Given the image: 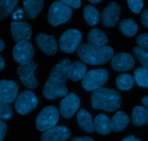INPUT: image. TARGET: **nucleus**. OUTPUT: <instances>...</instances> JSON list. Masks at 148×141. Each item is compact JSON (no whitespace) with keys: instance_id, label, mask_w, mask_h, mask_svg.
<instances>
[{"instance_id":"obj_8","label":"nucleus","mask_w":148,"mask_h":141,"mask_svg":"<svg viewBox=\"0 0 148 141\" xmlns=\"http://www.w3.org/2000/svg\"><path fill=\"white\" fill-rule=\"evenodd\" d=\"M37 68V64L31 60L25 65H20L17 72L23 85L30 89H35L38 85V81L34 76V71Z\"/></svg>"},{"instance_id":"obj_34","label":"nucleus","mask_w":148,"mask_h":141,"mask_svg":"<svg viewBox=\"0 0 148 141\" xmlns=\"http://www.w3.org/2000/svg\"><path fill=\"white\" fill-rule=\"evenodd\" d=\"M137 46L145 51L148 50V34L147 33L140 34L137 39Z\"/></svg>"},{"instance_id":"obj_36","label":"nucleus","mask_w":148,"mask_h":141,"mask_svg":"<svg viewBox=\"0 0 148 141\" xmlns=\"http://www.w3.org/2000/svg\"><path fill=\"white\" fill-rule=\"evenodd\" d=\"M7 125L5 123L0 120V141H3L7 133Z\"/></svg>"},{"instance_id":"obj_27","label":"nucleus","mask_w":148,"mask_h":141,"mask_svg":"<svg viewBox=\"0 0 148 141\" xmlns=\"http://www.w3.org/2000/svg\"><path fill=\"white\" fill-rule=\"evenodd\" d=\"M83 15L86 23L90 26L95 25L98 24L100 20L99 12L94 6L91 4L84 7Z\"/></svg>"},{"instance_id":"obj_38","label":"nucleus","mask_w":148,"mask_h":141,"mask_svg":"<svg viewBox=\"0 0 148 141\" xmlns=\"http://www.w3.org/2000/svg\"><path fill=\"white\" fill-rule=\"evenodd\" d=\"M71 141H95L93 139L90 138L88 136H84V137H76L74 138Z\"/></svg>"},{"instance_id":"obj_29","label":"nucleus","mask_w":148,"mask_h":141,"mask_svg":"<svg viewBox=\"0 0 148 141\" xmlns=\"http://www.w3.org/2000/svg\"><path fill=\"white\" fill-rule=\"evenodd\" d=\"M17 0H1L0 1V20L7 18L17 5Z\"/></svg>"},{"instance_id":"obj_35","label":"nucleus","mask_w":148,"mask_h":141,"mask_svg":"<svg viewBox=\"0 0 148 141\" xmlns=\"http://www.w3.org/2000/svg\"><path fill=\"white\" fill-rule=\"evenodd\" d=\"M62 1L70 8L78 9L81 6V1L79 0H62Z\"/></svg>"},{"instance_id":"obj_15","label":"nucleus","mask_w":148,"mask_h":141,"mask_svg":"<svg viewBox=\"0 0 148 141\" xmlns=\"http://www.w3.org/2000/svg\"><path fill=\"white\" fill-rule=\"evenodd\" d=\"M71 61L68 59H63L59 61L53 67L50 72L49 79L57 83H64L69 80L68 70Z\"/></svg>"},{"instance_id":"obj_33","label":"nucleus","mask_w":148,"mask_h":141,"mask_svg":"<svg viewBox=\"0 0 148 141\" xmlns=\"http://www.w3.org/2000/svg\"><path fill=\"white\" fill-rule=\"evenodd\" d=\"M127 3L130 10L135 14H139L143 7V1L141 0H128Z\"/></svg>"},{"instance_id":"obj_2","label":"nucleus","mask_w":148,"mask_h":141,"mask_svg":"<svg viewBox=\"0 0 148 141\" xmlns=\"http://www.w3.org/2000/svg\"><path fill=\"white\" fill-rule=\"evenodd\" d=\"M114 49L111 46L94 47L88 44L79 45L77 55L82 62L91 65H101L106 63L114 56Z\"/></svg>"},{"instance_id":"obj_7","label":"nucleus","mask_w":148,"mask_h":141,"mask_svg":"<svg viewBox=\"0 0 148 141\" xmlns=\"http://www.w3.org/2000/svg\"><path fill=\"white\" fill-rule=\"evenodd\" d=\"M82 41V33L75 28L65 31L59 39V47L62 52L72 54L77 49Z\"/></svg>"},{"instance_id":"obj_28","label":"nucleus","mask_w":148,"mask_h":141,"mask_svg":"<svg viewBox=\"0 0 148 141\" xmlns=\"http://www.w3.org/2000/svg\"><path fill=\"white\" fill-rule=\"evenodd\" d=\"M134 83V78L130 74H121L116 80L117 88L121 91H129L132 88Z\"/></svg>"},{"instance_id":"obj_37","label":"nucleus","mask_w":148,"mask_h":141,"mask_svg":"<svg viewBox=\"0 0 148 141\" xmlns=\"http://www.w3.org/2000/svg\"><path fill=\"white\" fill-rule=\"evenodd\" d=\"M142 24L145 28H148V10H144L141 15Z\"/></svg>"},{"instance_id":"obj_4","label":"nucleus","mask_w":148,"mask_h":141,"mask_svg":"<svg viewBox=\"0 0 148 141\" xmlns=\"http://www.w3.org/2000/svg\"><path fill=\"white\" fill-rule=\"evenodd\" d=\"M108 80V71L103 68L92 69L85 74L82 80V85L87 91H93L102 88Z\"/></svg>"},{"instance_id":"obj_16","label":"nucleus","mask_w":148,"mask_h":141,"mask_svg":"<svg viewBox=\"0 0 148 141\" xmlns=\"http://www.w3.org/2000/svg\"><path fill=\"white\" fill-rule=\"evenodd\" d=\"M36 43L42 52L49 56H53L58 51L59 44L53 36L38 33L36 37Z\"/></svg>"},{"instance_id":"obj_39","label":"nucleus","mask_w":148,"mask_h":141,"mask_svg":"<svg viewBox=\"0 0 148 141\" xmlns=\"http://www.w3.org/2000/svg\"><path fill=\"white\" fill-rule=\"evenodd\" d=\"M121 141H141V140H139V139H137V138H136L134 135H132L128 136V137L124 138L122 139Z\"/></svg>"},{"instance_id":"obj_41","label":"nucleus","mask_w":148,"mask_h":141,"mask_svg":"<svg viewBox=\"0 0 148 141\" xmlns=\"http://www.w3.org/2000/svg\"><path fill=\"white\" fill-rule=\"evenodd\" d=\"M142 103H143V105L145 106V108L147 109L148 107V96H146L145 97L142 99Z\"/></svg>"},{"instance_id":"obj_13","label":"nucleus","mask_w":148,"mask_h":141,"mask_svg":"<svg viewBox=\"0 0 148 141\" xmlns=\"http://www.w3.org/2000/svg\"><path fill=\"white\" fill-rule=\"evenodd\" d=\"M80 106L79 98L75 94L66 95L60 102V111L64 118L69 119L75 114Z\"/></svg>"},{"instance_id":"obj_14","label":"nucleus","mask_w":148,"mask_h":141,"mask_svg":"<svg viewBox=\"0 0 148 141\" xmlns=\"http://www.w3.org/2000/svg\"><path fill=\"white\" fill-rule=\"evenodd\" d=\"M111 65L113 69L119 72H126L132 69L135 64L134 57L125 52L114 55L111 58Z\"/></svg>"},{"instance_id":"obj_9","label":"nucleus","mask_w":148,"mask_h":141,"mask_svg":"<svg viewBox=\"0 0 148 141\" xmlns=\"http://www.w3.org/2000/svg\"><path fill=\"white\" fill-rule=\"evenodd\" d=\"M12 56L14 60L20 64V65H25L31 61L34 56L33 45L26 41L17 42L13 49Z\"/></svg>"},{"instance_id":"obj_11","label":"nucleus","mask_w":148,"mask_h":141,"mask_svg":"<svg viewBox=\"0 0 148 141\" xmlns=\"http://www.w3.org/2000/svg\"><path fill=\"white\" fill-rule=\"evenodd\" d=\"M43 96L49 100L65 97L68 94V89L64 83H57L48 78L42 89Z\"/></svg>"},{"instance_id":"obj_42","label":"nucleus","mask_w":148,"mask_h":141,"mask_svg":"<svg viewBox=\"0 0 148 141\" xmlns=\"http://www.w3.org/2000/svg\"><path fill=\"white\" fill-rule=\"evenodd\" d=\"M4 47H5V43H4V42L0 39V52L4 50Z\"/></svg>"},{"instance_id":"obj_31","label":"nucleus","mask_w":148,"mask_h":141,"mask_svg":"<svg viewBox=\"0 0 148 141\" xmlns=\"http://www.w3.org/2000/svg\"><path fill=\"white\" fill-rule=\"evenodd\" d=\"M133 53L134 54L137 59L140 61L143 67L147 69L148 67V53L147 51L140 49L138 46L133 48Z\"/></svg>"},{"instance_id":"obj_5","label":"nucleus","mask_w":148,"mask_h":141,"mask_svg":"<svg viewBox=\"0 0 148 141\" xmlns=\"http://www.w3.org/2000/svg\"><path fill=\"white\" fill-rule=\"evenodd\" d=\"M59 118V111L56 107L49 106L40 111L36 122V128L41 132H46L55 127Z\"/></svg>"},{"instance_id":"obj_18","label":"nucleus","mask_w":148,"mask_h":141,"mask_svg":"<svg viewBox=\"0 0 148 141\" xmlns=\"http://www.w3.org/2000/svg\"><path fill=\"white\" fill-rule=\"evenodd\" d=\"M69 129L65 126H55L41 135L42 141H66L70 138Z\"/></svg>"},{"instance_id":"obj_1","label":"nucleus","mask_w":148,"mask_h":141,"mask_svg":"<svg viewBox=\"0 0 148 141\" xmlns=\"http://www.w3.org/2000/svg\"><path fill=\"white\" fill-rule=\"evenodd\" d=\"M121 96L117 91L107 88H100L91 94V105L95 109L116 111L121 104Z\"/></svg>"},{"instance_id":"obj_25","label":"nucleus","mask_w":148,"mask_h":141,"mask_svg":"<svg viewBox=\"0 0 148 141\" xmlns=\"http://www.w3.org/2000/svg\"><path fill=\"white\" fill-rule=\"evenodd\" d=\"M132 122L136 126H144L148 122V110L145 107L137 106L133 109Z\"/></svg>"},{"instance_id":"obj_6","label":"nucleus","mask_w":148,"mask_h":141,"mask_svg":"<svg viewBox=\"0 0 148 141\" xmlns=\"http://www.w3.org/2000/svg\"><path fill=\"white\" fill-rule=\"evenodd\" d=\"M38 100L33 91L26 90L23 91L16 98L14 107L18 114L26 115L37 107Z\"/></svg>"},{"instance_id":"obj_30","label":"nucleus","mask_w":148,"mask_h":141,"mask_svg":"<svg viewBox=\"0 0 148 141\" xmlns=\"http://www.w3.org/2000/svg\"><path fill=\"white\" fill-rule=\"evenodd\" d=\"M134 80L142 88H148V69L144 67H137L134 72Z\"/></svg>"},{"instance_id":"obj_23","label":"nucleus","mask_w":148,"mask_h":141,"mask_svg":"<svg viewBox=\"0 0 148 141\" xmlns=\"http://www.w3.org/2000/svg\"><path fill=\"white\" fill-rule=\"evenodd\" d=\"M94 130L101 135H108L111 133V128L110 119L104 114H100L96 116L93 121Z\"/></svg>"},{"instance_id":"obj_22","label":"nucleus","mask_w":148,"mask_h":141,"mask_svg":"<svg viewBox=\"0 0 148 141\" xmlns=\"http://www.w3.org/2000/svg\"><path fill=\"white\" fill-rule=\"evenodd\" d=\"M130 123V117L125 112L119 111L114 114L111 120H110L111 130L114 132H121L127 127Z\"/></svg>"},{"instance_id":"obj_40","label":"nucleus","mask_w":148,"mask_h":141,"mask_svg":"<svg viewBox=\"0 0 148 141\" xmlns=\"http://www.w3.org/2000/svg\"><path fill=\"white\" fill-rule=\"evenodd\" d=\"M5 67V62H4V58L2 57L1 54H0V72L2 71Z\"/></svg>"},{"instance_id":"obj_20","label":"nucleus","mask_w":148,"mask_h":141,"mask_svg":"<svg viewBox=\"0 0 148 141\" xmlns=\"http://www.w3.org/2000/svg\"><path fill=\"white\" fill-rule=\"evenodd\" d=\"M87 72V67L85 63L81 61H75L71 62L68 70L69 79L74 82L82 80Z\"/></svg>"},{"instance_id":"obj_17","label":"nucleus","mask_w":148,"mask_h":141,"mask_svg":"<svg viewBox=\"0 0 148 141\" xmlns=\"http://www.w3.org/2000/svg\"><path fill=\"white\" fill-rule=\"evenodd\" d=\"M12 35L14 41H28L32 36V28L30 24L25 22H12L10 24Z\"/></svg>"},{"instance_id":"obj_10","label":"nucleus","mask_w":148,"mask_h":141,"mask_svg":"<svg viewBox=\"0 0 148 141\" xmlns=\"http://www.w3.org/2000/svg\"><path fill=\"white\" fill-rule=\"evenodd\" d=\"M19 87L13 80H0V101L9 104L14 102L18 95Z\"/></svg>"},{"instance_id":"obj_32","label":"nucleus","mask_w":148,"mask_h":141,"mask_svg":"<svg viewBox=\"0 0 148 141\" xmlns=\"http://www.w3.org/2000/svg\"><path fill=\"white\" fill-rule=\"evenodd\" d=\"M13 111L11 106L0 101V120H10L12 117Z\"/></svg>"},{"instance_id":"obj_24","label":"nucleus","mask_w":148,"mask_h":141,"mask_svg":"<svg viewBox=\"0 0 148 141\" xmlns=\"http://www.w3.org/2000/svg\"><path fill=\"white\" fill-rule=\"evenodd\" d=\"M23 3L26 14L30 19L36 18L43 7V1L42 0H24Z\"/></svg>"},{"instance_id":"obj_12","label":"nucleus","mask_w":148,"mask_h":141,"mask_svg":"<svg viewBox=\"0 0 148 141\" xmlns=\"http://www.w3.org/2000/svg\"><path fill=\"white\" fill-rule=\"evenodd\" d=\"M121 7L116 2H110L101 13V21L106 27H114L119 20Z\"/></svg>"},{"instance_id":"obj_43","label":"nucleus","mask_w":148,"mask_h":141,"mask_svg":"<svg viewBox=\"0 0 148 141\" xmlns=\"http://www.w3.org/2000/svg\"><path fill=\"white\" fill-rule=\"evenodd\" d=\"M101 1V0H96V1H95V0H89V2L91 3V4H98V3H100Z\"/></svg>"},{"instance_id":"obj_19","label":"nucleus","mask_w":148,"mask_h":141,"mask_svg":"<svg viewBox=\"0 0 148 141\" xmlns=\"http://www.w3.org/2000/svg\"><path fill=\"white\" fill-rule=\"evenodd\" d=\"M108 41L106 33L98 28L91 29L88 34V44L94 47H103L106 46Z\"/></svg>"},{"instance_id":"obj_26","label":"nucleus","mask_w":148,"mask_h":141,"mask_svg":"<svg viewBox=\"0 0 148 141\" xmlns=\"http://www.w3.org/2000/svg\"><path fill=\"white\" fill-rule=\"evenodd\" d=\"M119 30L127 37H133L138 31V25L132 19H125L120 23Z\"/></svg>"},{"instance_id":"obj_3","label":"nucleus","mask_w":148,"mask_h":141,"mask_svg":"<svg viewBox=\"0 0 148 141\" xmlns=\"http://www.w3.org/2000/svg\"><path fill=\"white\" fill-rule=\"evenodd\" d=\"M72 14V8L62 1H54L51 4L48 12V21L52 26H59L66 23Z\"/></svg>"},{"instance_id":"obj_21","label":"nucleus","mask_w":148,"mask_h":141,"mask_svg":"<svg viewBox=\"0 0 148 141\" xmlns=\"http://www.w3.org/2000/svg\"><path fill=\"white\" fill-rule=\"evenodd\" d=\"M77 120L79 127L82 130L89 134L94 132L95 130H94L93 120L90 113L87 110L83 109L79 110L77 114Z\"/></svg>"}]
</instances>
